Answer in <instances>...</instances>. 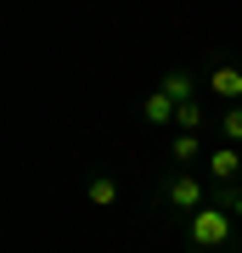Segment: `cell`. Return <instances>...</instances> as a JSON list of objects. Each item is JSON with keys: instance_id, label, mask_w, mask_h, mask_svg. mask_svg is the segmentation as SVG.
<instances>
[{"instance_id": "4", "label": "cell", "mask_w": 242, "mask_h": 253, "mask_svg": "<svg viewBox=\"0 0 242 253\" xmlns=\"http://www.w3.org/2000/svg\"><path fill=\"white\" fill-rule=\"evenodd\" d=\"M208 90L220 101H231V107H242V68H214L208 73Z\"/></svg>"}, {"instance_id": "9", "label": "cell", "mask_w": 242, "mask_h": 253, "mask_svg": "<svg viewBox=\"0 0 242 253\" xmlns=\"http://www.w3.org/2000/svg\"><path fill=\"white\" fill-rule=\"evenodd\" d=\"M175 129H180V135H197V129H203V101H186V107H175Z\"/></svg>"}, {"instance_id": "11", "label": "cell", "mask_w": 242, "mask_h": 253, "mask_svg": "<svg viewBox=\"0 0 242 253\" xmlns=\"http://www.w3.org/2000/svg\"><path fill=\"white\" fill-rule=\"evenodd\" d=\"M214 203H220L225 214H231L237 225H242V186H214Z\"/></svg>"}, {"instance_id": "6", "label": "cell", "mask_w": 242, "mask_h": 253, "mask_svg": "<svg viewBox=\"0 0 242 253\" xmlns=\"http://www.w3.org/2000/svg\"><path fill=\"white\" fill-rule=\"evenodd\" d=\"M141 118H146V124H152V129H163V124H175V101L163 96V90H152V96L141 101Z\"/></svg>"}, {"instance_id": "5", "label": "cell", "mask_w": 242, "mask_h": 253, "mask_svg": "<svg viewBox=\"0 0 242 253\" xmlns=\"http://www.w3.org/2000/svg\"><path fill=\"white\" fill-rule=\"evenodd\" d=\"M163 96L175 101V107H186V101H197V79H192L186 68H175V73H163V84H158Z\"/></svg>"}, {"instance_id": "3", "label": "cell", "mask_w": 242, "mask_h": 253, "mask_svg": "<svg viewBox=\"0 0 242 253\" xmlns=\"http://www.w3.org/2000/svg\"><path fill=\"white\" fill-rule=\"evenodd\" d=\"M208 174H214V186H242V152L237 146H208Z\"/></svg>"}, {"instance_id": "1", "label": "cell", "mask_w": 242, "mask_h": 253, "mask_svg": "<svg viewBox=\"0 0 242 253\" xmlns=\"http://www.w3.org/2000/svg\"><path fill=\"white\" fill-rule=\"evenodd\" d=\"M231 236H237V219L220 203H208L186 219V248L192 253H220V248H231Z\"/></svg>"}, {"instance_id": "10", "label": "cell", "mask_w": 242, "mask_h": 253, "mask_svg": "<svg viewBox=\"0 0 242 253\" xmlns=\"http://www.w3.org/2000/svg\"><path fill=\"white\" fill-rule=\"evenodd\" d=\"M220 146H242V107H225V118H220Z\"/></svg>"}, {"instance_id": "2", "label": "cell", "mask_w": 242, "mask_h": 253, "mask_svg": "<svg viewBox=\"0 0 242 253\" xmlns=\"http://www.w3.org/2000/svg\"><path fill=\"white\" fill-rule=\"evenodd\" d=\"M158 197L169 203L175 214H186V219L197 214V208H208V203H214V197H208V180H197V174H192V169H175L169 180L158 186Z\"/></svg>"}, {"instance_id": "8", "label": "cell", "mask_w": 242, "mask_h": 253, "mask_svg": "<svg viewBox=\"0 0 242 253\" xmlns=\"http://www.w3.org/2000/svg\"><path fill=\"white\" fill-rule=\"evenodd\" d=\"M85 197L96 203V208H113L118 203V180H113V174H90V180H85Z\"/></svg>"}, {"instance_id": "7", "label": "cell", "mask_w": 242, "mask_h": 253, "mask_svg": "<svg viewBox=\"0 0 242 253\" xmlns=\"http://www.w3.org/2000/svg\"><path fill=\"white\" fill-rule=\"evenodd\" d=\"M169 158H175V169H192V163L203 158V141H197V135H180V129H175V135H169Z\"/></svg>"}]
</instances>
